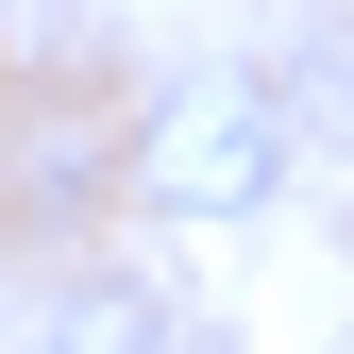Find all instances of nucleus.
Instances as JSON below:
<instances>
[{
    "instance_id": "obj_1",
    "label": "nucleus",
    "mask_w": 354,
    "mask_h": 354,
    "mask_svg": "<svg viewBox=\"0 0 354 354\" xmlns=\"http://www.w3.org/2000/svg\"><path fill=\"white\" fill-rule=\"evenodd\" d=\"M136 186L169 203V219H253L287 186V102L270 84H236V68H186L152 102V136H136Z\"/></svg>"
}]
</instances>
